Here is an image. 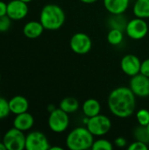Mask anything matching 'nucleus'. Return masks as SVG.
Segmentation results:
<instances>
[{"label":"nucleus","mask_w":149,"mask_h":150,"mask_svg":"<svg viewBox=\"0 0 149 150\" xmlns=\"http://www.w3.org/2000/svg\"><path fill=\"white\" fill-rule=\"evenodd\" d=\"M135 97L130 88L121 86L114 89L108 97V107L111 112L120 119L130 117L135 111Z\"/></svg>","instance_id":"obj_1"},{"label":"nucleus","mask_w":149,"mask_h":150,"mask_svg":"<svg viewBox=\"0 0 149 150\" xmlns=\"http://www.w3.org/2000/svg\"><path fill=\"white\" fill-rule=\"evenodd\" d=\"M65 12L57 4H46L40 11V21L45 29L54 31L61 28L65 22Z\"/></svg>","instance_id":"obj_2"},{"label":"nucleus","mask_w":149,"mask_h":150,"mask_svg":"<svg viewBox=\"0 0 149 150\" xmlns=\"http://www.w3.org/2000/svg\"><path fill=\"white\" fill-rule=\"evenodd\" d=\"M94 135L87 127H76L67 136L66 145L70 150H86L91 149Z\"/></svg>","instance_id":"obj_3"},{"label":"nucleus","mask_w":149,"mask_h":150,"mask_svg":"<svg viewBox=\"0 0 149 150\" xmlns=\"http://www.w3.org/2000/svg\"><path fill=\"white\" fill-rule=\"evenodd\" d=\"M25 132L11 127L8 129L2 138V142L7 150H23L25 149Z\"/></svg>","instance_id":"obj_4"},{"label":"nucleus","mask_w":149,"mask_h":150,"mask_svg":"<svg viewBox=\"0 0 149 150\" xmlns=\"http://www.w3.org/2000/svg\"><path fill=\"white\" fill-rule=\"evenodd\" d=\"M68 113L65 112L61 108H56L50 112L48 117V127L51 131L56 134H61L66 131L69 125Z\"/></svg>","instance_id":"obj_5"},{"label":"nucleus","mask_w":149,"mask_h":150,"mask_svg":"<svg viewBox=\"0 0 149 150\" xmlns=\"http://www.w3.org/2000/svg\"><path fill=\"white\" fill-rule=\"evenodd\" d=\"M87 128L94 136H102L106 134L112 128L111 120L105 115L98 114L89 119Z\"/></svg>","instance_id":"obj_6"},{"label":"nucleus","mask_w":149,"mask_h":150,"mask_svg":"<svg viewBox=\"0 0 149 150\" xmlns=\"http://www.w3.org/2000/svg\"><path fill=\"white\" fill-rule=\"evenodd\" d=\"M126 32L129 38L136 40H141L148 33V25L144 18L136 17L127 22Z\"/></svg>","instance_id":"obj_7"},{"label":"nucleus","mask_w":149,"mask_h":150,"mask_svg":"<svg viewBox=\"0 0 149 150\" xmlns=\"http://www.w3.org/2000/svg\"><path fill=\"white\" fill-rule=\"evenodd\" d=\"M50 147L47 136L40 131L30 132L25 136L26 150H48Z\"/></svg>","instance_id":"obj_8"},{"label":"nucleus","mask_w":149,"mask_h":150,"mask_svg":"<svg viewBox=\"0 0 149 150\" xmlns=\"http://www.w3.org/2000/svg\"><path fill=\"white\" fill-rule=\"evenodd\" d=\"M70 47L72 51L77 54H85L89 53L92 47L91 39L84 33H77L74 34L70 40Z\"/></svg>","instance_id":"obj_9"},{"label":"nucleus","mask_w":149,"mask_h":150,"mask_svg":"<svg viewBox=\"0 0 149 150\" xmlns=\"http://www.w3.org/2000/svg\"><path fill=\"white\" fill-rule=\"evenodd\" d=\"M130 89L135 96L147 98L149 96V77L139 73L132 76L130 81Z\"/></svg>","instance_id":"obj_10"},{"label":"nucleus","mask_w":149,"mask_h":150,"mask_svg":"<svg viewBox=\"0 0 149 150\" xmlns=\"http://www.w3.org/2000/svg\"><path fill=\"white\" fill-rule=\"evenodd\" d=\"M27 3L21 0H11L7 3V16L12 20H21L28 14Z\"/></svg>","instance_id":"obj_11"},{"label":"nucleus","mask_w":149,"mask_h":150,"mask_svg":"<svg viewBox=\"0 0 149 150\" xmlns=\"http://www.w3.org/2000/svg\"><path fill=\"white\" fill-rule=\"evenodd\" d=\"M141 60L134 54H126L122 58L120 62L122 71L130 76L138 75L141 72Z\"/></svg>","instance_id":"obj_12"},{"label":"nucleus","mask_w":149,"mask_h":150,"mask_svg":"<svg viewBox=\"0 0 149 150\" xmlns=\"http://www.w3.org/2000/svg\"><path fill=\"white\" fill-rule=\"evenodd\" d=\"M13 127L17 129L26 132L32 129V127L34 125V119L31 113L28 112L19 113L15 115V118L13 120Z\"/></svg>","instance_id":"obj_13"},{"label":"nucleus","mask_w":149,"mask_h":150,"mask_svg":"<svg viewBox=\"0 0 149 150\" xmlns=\"http://www.w3.org/2000/svg\"><path fill=\"white\" fill-rule=\"evenodd\" d=\"M9 106H10L11 113L17 115L28 111L29 102L25 97L21 95H17L12 97L9 100Z\"/></svg>","instance_id":"obj_14"},{"label":"nucleus","mask_w":149,"mask_h":150,"mask_svg":"<svg viewBox=\"0 0 149 150\" xmlns=\"http://www.w3.org/2000/svg\"><path fill=\"white\" fill-rule=\"evenodd\" d=\"M45 30L44 26L40 21H29L23 27V33L28 39H37L39 38Z\"/></svg>","instance_id":"obj_15"},{"label":"nucleus","mask_w":149,"mask_h":150,"mask_svg":"<svg viewBox=\"0 0 149 150\" xmlns=\"http://www.w3.org/2000/svg\"><path fill=\"white\" fill-rule=\"evenodd\" d=\"M130 0H104L105 8L112 14H123L129 6Z\"/></svg>","instance_id":"obj_16"},{"label":"nucleus","mask_w":149,"mask_h":150,"mask_svg":"<svg viewBox=\"0 0 149 150\" xmlns=\"http://www.w3.org/2000/svg\"><path fill=\"white\" fill-rule=\"evenodd\" d=\"M82 109L86 117L91 118V117L100 114L101 105L97 99L89 98L84 101V103L83 104Z\"/></svg>","instance_id":"obj_17"},{"label":"nucleus","mask_w":149,"mask_h":150,"mask_svg":"<svg viewBox=\"0 0 149 150\" xmlns=\"http://www.w3.org/2000/svg\"><path fill=\"white\" fill-rule=\"evenodd\" d=\"M135 17L141 18H149V0H136L133 6Z\"/></svg>","instance_id":"obj_18"},{"label":"nucleus","mask_w":149,"mask_h":150,"mask_svg":"<svg viewBox=\"0 0 149 150\" xmlns=\"http://www.w3.org/2000/svg\"><path fill=\"white\" fill-rule=\"evenodd\" d=\"M60 108L67 113H73L79 108V102L76 98L68 97L63 98L60 103Z\"/></svg>","instance_id":"obj_19"},{"label":"nucleus","mask_w":149,"mask_h":150,"mask_svg":"<svg viewBox=\"0 0 149 150\" xmlns=\"http://www.w3.org/2000/svg\"><path fill=\"white\" fill-rule=\"evenodd\" d=\"M127 21L123 14H112L109 19V25L111 28L119 29L120 31H126Z\"/></svg>","instance_id":"obj_20"},{"label":"nucleus","mask_w":149,"mask_h":150,"mask_svg":"<svg viewBox=\"0 0 149 150\" xmlns=\"http://www.w3.org/2000/svg\"><path fill=\"white\" fill-rule=\"evenodd\" d=\"M123 39H124L123 32L119 30V29L112 28L107 34L108 42L112 45H114V46L119 45L123 41Z\"/></svg>","instance_id":"obj_21"},{"label":"nucleus","mask_w":149,"mask_h":150,"mask_svg":"<svg viewBox=\"0 0 149 150\" xmlns=\"http://www.w3.org/2000/svg\"><path fill=\"white\" fill-rule=\"evenodd\" d=\"M133 135L136 141L142 142L146 144H149V133L147 130L146 126L140 125L139 127H135L133 131Z\"/></svg>","instance_id":"obj_22"},{"label":"nucleus","mask_w":149,"mask_h":150,"mask_svg":"<svg viewBox=\"0 0 149 150\" xmlns=\"http://www.w3.org/2000/svg\"><path fill=\"white\" fill-rule=\"evenodd\" d=\"M113 148L112 144L105 139H99L94 142L91 149L93 150H112Z\"/></svg>","instance_id":"obj_23"},{"label":"nucleus","mask_w":149,"mask_h":150,"mask_svg":"<svg viewBox=\"0 0 149 150\" xmlns=\"http://www.w3.org/2000/svg\"><path fill=\"white\" fill-rule=\"evenodd\" d=\"M10 113L11 110L9 106V100L0 97V120L6 119L10 115Z\"/></svg>","instance_id":"obj_24"},{"label":"nucleus","mask_w":149,"mask_h":150,"mask_svg":"<svg viewBox=\"0 0 149 150\" xmlns=\"http://www.w3.org/2000/svg\"><path fill=\"white\" fill-rule=\"evenodd\" d=\"M136 119L140 125L147 126L149 124V111L147 109H141L136 113Z\"/></svg>","instance_id":"obj_25"},{"label":"nucleus","mask_w":149,"mask_h":150,"mask_svg":"<svg viewBox=\"0 0 149 150\" xmlns=\"http://www.w3.org/2000/svg\"><path fill=\"white\" fill-rule=\"evenodd\" d=\"M12 19H11L7 15L0 17V33H6L10 30L11 26Z\"/></svg>","instance_id":"obj_26"},{"label":"nucleus","mask_w":149,"mask_h":150,"mask_svg":"<svg viewBox=\"0 0 149 150\" xmlns=\"http://www.w3.org/2000/svg\"><path fill=\"white\" fill-rule=\"evenodd\" d=\"M127 149L129 150H148V145L142 142L136 141V142L131 143Z\"/></svg>","instance_id":"obj_27"},{"label":"nucleus","mask_w":149,"mask_h":150,"mask_svg":"<svg viewBox=\"0 0 149 150\" xmlns=\"http://www.w3.org/2000/svg\"><path fill=\"white\" fill-rule=\"evenodd\" d=\"M141 74L146 76L149 77V58L144 60L141 62Z\"/></svg>","instance_id":"obj_28"},{"label":"nucleus","mask_w":149,"mask_h":150,"mask_svg":"<svg viewBox=\"0 0 149 150\" xmlns=\"http://www.w3.org/2000/svg\"><path fill=\"white\" fill-rule=\"evenodd\" d=\"M114 143H115V145H116L117 147H119V148H124V147H126V139L123 138V137H118V138L115 139Z\"/></svg>","instance_id":"obj_29"},{"label":"nucleus","mask_w":149,"mask_h":150,"mask_svg":"<svg viewBox=\"0 0 149 150\" xmlns=\"http://www.w3.org/2000/svg\"><path fill=\"white\" fill-rule=\"evenodd\" d=\"M7 15V4L0 0V17Z\"/></svg>","instance_id":"obj_30"},{"label":"nucleus","mask_w":149,"mask_h":150,"mask_svg":"<svg viewBox=\"0 0 149 150\" xmlns=\"http://www.w3.org/2000/svg\"><path fill=\"white\" fill-rule=\"evenodd\" d=\"M56 109V107L54 105H49L48 106H47V111L49 112H52L53 111H54Z\"/></svg>","instance_id":"obj_31"},{"label":"nucleus","mask_w":149,"mask_h":150,"mask_svg":"<svg viewBox=\"0 0 149 150\" xmlns=\"http://www.w3.org/2000/svg\"><path fill=\"white\" fill-rule=\"evenodd\" d=\"M81 2H83V3H84V4H93V3H95V2H97V0H80Z\"/></svg>","instance_id":"obj_32"},{"label":"nucleus","mask_w":149,"mask_h":150,"mask_svg":"<svg viewBox=\"0 0 149 150\" xmlns=\"http://www.w3.org/2000/svg\"><path fill=\"white\" fill-rule=\"evenodd\" d=\"M63 149L61 148V147H58V146H54V147H50L49 150H62Z\"/></svg>","instance_id":"obj_33"},{"label":"nucleus","mask_w":149,"mask_h":150,"mask_svg":"<svg viewBox=\"0 0 149 150\" xmlns=\"http://www.w3.org/2000/svg\"><path fill=\"white\" fill-rule=\"evenodd\" d=\"M0 150H7L5 145L4 144V142L2 141H0Z\"/></svg>","instance_id":"obj_34"},{"label":"nucleus","mask_w":149,"mask_h":150,"mask_svg":"<svg viewBox=\"0 0 149 150\" xmlns=\"http://www.w3.org/2000/svg\"><path fill=\"white\" fill-rule=\"evenodd\" d=\"M21 1H23V2H25V3H30V2H32V0H21Z\"/></svg>","instance_id":"obj_35"},{"label":"nucleus","mask_w":149,"mask_h":150,"mask_svg":"<svg viewBox=\"0 0 149 150\" xmlns=\"http://www.w3.org/2000/svg\"><path fill=\"white\" fill-rule=\"evenodd\" d=\"M146 127H147V130H148V132L149 133V124H148V125H147V126H146Z\"/></svg>","instance_id":"obj_36"},{"label":"nucleus","mask_w":149,"mask_h":150,"mask_svg":"<svg viewBox=\"0 0 149 150\" xmlns=\"http://www.w3.org/2000/svg\"><path fill=\"white\" fill-rule=\"evenodd\" d=\"M0 81H1V73H0Z\"/></svg>","instance_id":"obj_37"},{"label":"nucleus","mask_w":149,"mask_h":150,"mask_svg":"<svg viewBox=\"0 0 149 150\" xmlns=\"http://www.w3.org/2000/svg\"><path fill=\"white\" fill-rule=\"evenodd\" d=\"M0 141H1V133H0Z\"/></svg>","instance_id":"obj_38"}]
</instances>
